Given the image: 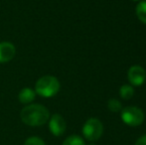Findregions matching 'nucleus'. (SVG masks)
Wrapping results in <instances>:
<instances>
[{"label": "nucleus", "mask_w": 146, "mask_h": 145, "mask_svg": "<svg viewBox=\"0 0 146 145\" xmlns=\"http://www.w3.org/2000/svg\"><path fill=\"white\" fill-rule=\"evenodd\" d=\"M24 145H46V143H45L44 140L41 139L40 137L32 136V137H29L26 140Z\"/></svg>", "instance_id": "nucleus-13"}, {"label": "nucleus", "mask_w": 146, "mask_h": 145, "mask_svg": "<svg viewBox=\"0 0 146 145\" xmlns=\"http://www.w3.org/2000/svg\"><path fill=\"white\" fill-rule=\"evenodd\" d=\"M120 116L122 121L129 126H138L144 121V113L137 107H126L121 109Z\"/></svg>", "instance_id": "nucleus-4"}, {"label": "nucleus", "mask_w": 146, "mask_h": 145, "mask_svg": "<svg viewBox=\"0 0 146 145\" xmlns=\"http://www.w3.org/2000/svg\"><path fill=\"white\" fill-rule=\"evenodd\" d=\"M62 145H86L85 140L79 135H71L66 138Z\"/></svg>", "instance_id": "nucleus-11"}, {"label": "nucleus", "mask_w": 146, "mask_h": 145, "mask_svg": "<svg viewBox=\"0 0 146 145\" xmlns=\"http://www.w3.org/2000/svg\"><path fill=\"white\" fill-rule=\"evenodd\" d=\"M135 145H146V134L139 137L137 141L135 142Z\"/></svg>", "instance_id": "nucleus-14"}, {"label": "nucleus", "mask_w": 146, "mask_h": 145, "mask_svg": "<svg viewBox=\"0 0 146 145\" xmlns=\"http://www.w3.org/2000/svg\"><path fill=\"white\" fill-rule=\"evenodd\" d=\"M16 48L10 42L0 43V63H7L15 57Z\"/></svg>", "instance_id": "nucleus-7"}, {"label": "nucleus", "mask_w": 146, "mask_h": 145, "mask_svg": "<svg viewBox=\"0 0 146 145\" xmlns=\"http://www.w3.org/2000/svg\"><path fill=\"white\" fill-rule=\"evenodd\" d=\"M127 77L130 83V85L133 87H140L143 85V83L146 79V71L144 68L135 65L129 68L128 73H127Z\"/></svg>", "instance_id": "nucleus-5"}, {"label": "nucleus", "mask_w": 146, "mask_h": 145, "mask_svg": "<svg viewBox=\"0 0 146 145\" xmlns=\"http://www.w3.org/2000/svg\"><path fill=\"white\" fill-rule=\"evenodd\" d=\"M119 95L123 99H130L134 95V89L130 85H123L119 89Z\"/></svg>", "instance_id": "nucleus-10"}, {"label": "nucleus", "mask_w": 146, "mask_h": 145, "mask_svg": "<svg viewBox=\"0 0 146 145\" xmlns=\"http://www.w3.org/2000/svg\"><path fill=\"white\" fill-rule=\"evenodd\" d=\"M36 97V93L30 87H24L21 89V91L18 95V99L21 103L23 105H28V103H32Z\"/></svg>", "instance_id": "nucleus-8"}, {"label": "nucleus", "mask_w": 146, "mask_h": 145, "mask_svg": "<svg viewBox=\"0 0 146 145\" xmlns=\"http://www.w3.org/2000/svg\"><path fill=\"white\" fill-rule=\"evenodd\" d=\"M104 133V125L98 118L92 117L85 122L83 126V135L87 140L94 142L98 140Z\"/></svg>", "instance_id": "nucleus-3"}, {"label": "nucleus", "mask_w": 146, "mask_h": 145, "mask_svg": "<svg viewBox=\"0 0 146 145\" xmlns=\"http://www.w3.org/2000/svg\"><path fill=\"white\" fill-rule=\"evenodd\" d=\"M132 1H140V0H132Z\"/></svg>", "instance_id": "nucleus-15"}, {"label": "nucleus", "mask_w": 146, "mask_h": 145, "mask_svg": "<svg viewBox=\"0 0 146 145\" xmlns=\"http://www.w3.org/2000/svg\"><path fill=\"white\" fill-rule=\"evenodd\" d=\"M108 107L110 111L112 112H118V111H121L122 109V105L119 101H117L116 99H111L108 101Z\"/></svg>", "instance_id": "nucleus-12"}, {"label": "nucleus", "mask_w": 146, "mask_h": 145, "mask_svg": "<svg viewBox=\"0 0 146 145\" xmlns=\"http://www.w3.org/2000/svg\"><path fill=\"white\" fill-rule=\"evenodd\" d=\"M20 117L23 123L29 126H41L49 121L50 111L44 105L33 103L28 105L21 110Z\"/></svg>", "instance_id": "nucleus-1"}, {"label": "nucleus", "mask_w": 146, "mask_h": 145, "mask_svg": "<svg viewBox=\"0 0 146 145\" xmlns=\"http://www.w3.org/2000/svg\"><path fill=\"white\" fill-rule=\"evenodd\" d=\"M60 81L54 75H44L37 81L35 93L42 97H52L60 91Z\"/></svg>", "instance_id": "nucleus-2"}, {"label": "nucleus", "mask_w": 146, "mask_h": 145, "mask_svg": "<svg viewBox=\"0 0 146 145\" xmlns=\"http://www.w3.org/2000/svg\"><path fill=\"white\" fill-rule=\"evenodd\" d=\"M67 124L61 114H53L49 119V128L53 135L55 136H62L66 131Z\"/></svg>", "instance_id": "nucleus-6"}, {"label": "nucleus", "mask_w": 146, "mask_h": 145, "mask_svg": "<svg viewBox=\"0 0 146 145\" xmlns=\"http://www.w3.org/2000/svg\"><path fill=\"white\" fill-rule=\"evenodd\" d=\"M137 18L146 25V1H140L136 6Z\"/></svg>", "instance_id": "nucleus-9"}, {"label": "nucleus", "mask_w": 146, "mask_h": 145, "mask_svg": "<svg viewBox=\"0 0 146 145\" xmlns=\"http://www.w3.org/2000/svg\"><path fill=\"white\" fill-rule=\"evenodd\" d=\"M90 145H96V144H94V143H90Z\"/></svg>", "instance_id": "nucleus-16"}]
</instances>
